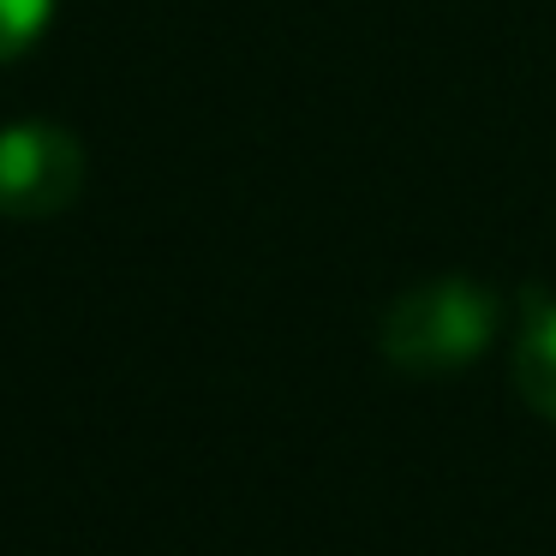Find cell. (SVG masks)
<instances>
[{"label": "cell", "mask_w": 556, "mask_h": 556, "mask_svg": "<svg viewBox=\"0 0 556 556\" xmlns=\"http://www.w3.org/2000/svg\"><path fill=\"white\" fill-rule=\"evenodd\" d=\"M496 293L467 276H437L425 288H407L383 312V359L407 377H448L472 365L496 341Z\"/></svg>", "instance_id": "obj_1"}, {"label": "cell", "mask_w": 556, "mask_h": 556, "mask_svg": "<svg viewBox=\"0 0 556 556\" xmlns=\"http://www.w3.org/2000/svg\"><path fill=\"white\" fill-rule=\"evenodd\" d=\"M85 192V144L49 121H18L0 132V216L42 222Z\"/></svg>", "instance_id": "obj_2"}, {"label": "cell", "mask_w": 556, "mask_h": 556, "mask_svg": "<svg viewBox=\"0 0 556 556\" xmlns=\"http://www.w3.org/2000/svg\"><path fill=\"white\" fill-rule=\"evenodd\" d=\"M515 389L539 419L556 425V293H527L515 329Z\"/></svg>", "instance_id": "obj_3"}, {"label": "cell", "mask_w": 556, "mask_h": 556, "mask_svg": "<svg viewBox=\"0 0 556 556\" xmlns=\"http://www.w3.org/2000/svg\"><path fill=\"white\" fill-rule=\"evenodd\" d=\"M49 18H54V0H0V66L18 61L49 30Z\"/></svg>", "instance_id": "obj_4"}]
</instances>
